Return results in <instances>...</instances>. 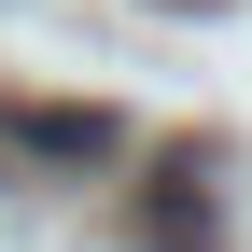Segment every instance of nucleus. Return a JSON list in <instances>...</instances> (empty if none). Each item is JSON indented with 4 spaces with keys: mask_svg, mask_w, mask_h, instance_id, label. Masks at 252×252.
I'll list each match as a JSON object with an SVG mask.
<instances>
[{
    "mask_svg": "<svg viewBox=\"0 0 252 252\" xmlns=\"http://www.w3.org/2000/svg\"><path fill=\"white\" fill-rule=\"evenodd\" d=\"M154 14H210V0H154Z\"/></svg>",
    "mask_w": 252,
    "mask_h": 252,
    "instance_id": "obj_2",
    "label": "nucleus"
},
{
    "mask_svg": "<svg viewBox=\"0 0 252 252\" xmlns=\"http://www.w3.org/2000/svg\"><path fill=\"white\" fill-rule=\"evenodd\" d=\"M14 140H28V154H56V168H98V154H112V112H70V98H28V112H14Z\"/></svg>",
    "mask_w": 252,
    "mask_h": 252,
    "instance_id": "obj_1",
    "label": "nucleus"
}]
</instances>
